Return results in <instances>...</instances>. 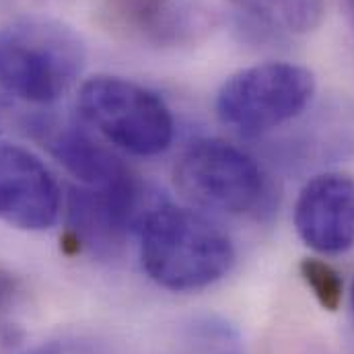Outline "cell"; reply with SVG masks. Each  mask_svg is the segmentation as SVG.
<instances>
[{
    "label": "cell",
    "instance_id": "cell-16",
    "mask_svg": "<svg viewBox=\"0 0 354 354\" xmlns=\"http://www.w3.org/2000/svg\"><path fill=\"white\" fill-rule=\"evenodd\" d=\"M348 6H351V12H353L354 17V0H348Z\"/></svg>",
    "mask_w": 354,
    "mask_h": 354
},
{
    "label": "cell",
    "instance_id": "cell-2",
    "mask_svg": "<svg viewBox=\"0 0 354 354\" xmlns=\"http://www.w3.org/2000/svg\"><path fill=\"white\" fill-rule=\"evenodd\" d=\"M85 62V41L62 21L31 15L0 31V83L19 99L56 101L77 83Z\"/></svg>",
    "mask_w": 354,
    "mask_h": 354
},
{
    "label": "cell",
    "instance_id": "cell-11",
    "mask_svg": "<svg viewBox=\"0 0 354 354\" xmlns=\"http://www.w3.org/2000/svg\"><path fill=\"white\" fill-rule=\"evenodd\" d=\"M239 10L272 31L305 35L319 27L324 17L322 0H233Z\"/></svg>",
    "mask_w": 354,
    "mask_h": 354
},
{
    "label": "cell",
    "instance_id": "cell-5",
    "mask_svg": "<svg viewBox=\"0 0 354 354\" xmlns=\"http://www.w3.org/2000/svg\"><path fill=\"white\" fill-rule=\"evenodd\" d=\"M174 176L177 189L187 200L227 214L258 212L270 196L256 159L221 138L189 145L179 157Z\"/></svg>",
    "mask_w": 354,
    "mask_h": 354
},
{
    "label": "cell",
    "instance_id": "cell-14",
    "mask_svg": "<svg viewBox=\"0 0 354 354\" xmlns=\"http://www.w3.org/2000/svg\"><path fill=\"white\" fill-rule=\"evenodd\" d=\"M21 305V284L15 274L0 268V344L17 346L23 340V330L19 324Z\"/></svg>",
    "mask_w": 354,
    "mask_h": 354
},
{
    "label": "cell",
    "instance_id": "cell-8",
    "mask_svg": "<svg viewBox=\"0 0 354 354\" xmlns=\"http://www.w3.org/2000/svg\"><path fill=\"white\" fill-rule=\"evenodd\" d=\"M111 12L132 35L153 46H181L212 27L206 8L192 0H111Z\"/></svg>",
    "mask_w": 354,
    "mask_h": 354
},
{
    "label": "cell",
    "instance_id": "cell-12",
    "mask_svg": "<svg viewBox=\"0 0 354 354\" xmlns=\"http://www.w3.org/2000/svg\"><path fill=\"white\" fill-rule=\"evenodd\" d=\"M301 276L307 282V286L313 290V297L317 303L328 309L336 311L342 303V278L340 274L322 260L307 258L301 262Z\"/></svg>",
    "mask_w": 354,
    "mask_h": 354
},
{
    "label": "cell",
    "instance_id": "cell-1",
    "mask_svg": "<svg viewBox=\"0 0 354 354\" xmlns=\"http://www.w3.org/2000/svg\"><path fill=\"white\" fill-rule=\"evenodd\" d=\"M138 233L145 272L174 292L206 288L225 278L235 262L233 241L218 225L169 202L157 206Z\"/></svg>",
    "mask_w": 354,
    "mask_h": 354
},
{
    "label": "cell",
    "instance_id": "cell-10",
    "mask_svg": "<svg viewBox=\"0 0 354 354\" xmlns=\"http://www.w3.org/2000/svg\"><path fill=\"white\" fill-rule=\"evenodd\" d=\"M276 155L288 167H311L354 155V107H332L286 136Z\"/></svg>",
    "mask_w": 354,
    "mask_h": 354
},
{
    "label": "cell",
    "instance_id": "cell-15",
    "mask_svg": "<svg viewBox=\"0 0 354 354\" xmlns=\"http://www.w3.org/2000/svg\"><path fill=\"white\" fill-rule=\"evenodd\" d=\"M27 354H99L93 346L83 342H50Z\"/></svg>",
    "mask_w": 354,
    "mask_h": 354
},
{
    "label": "cell",
    "instance_id": "cell-4",
    "mask_svg": "<svg viewBox=\"0 0 354 354\" xmlns=\"http://www.w3.org/2000/svg\"><path fill=\"white\" fill-rule=\"evenodd\" d=\"M315 95L311 71L288 62H266L229 77L216 95V113L225 126L260 136L297 115Z\"/></svg>",
    "mask_w": 354,
    "mask_h": 354
},
{
    "label": "cell",
    "instance_id": "cell-9",
    "mask_svg": "<svg viewBox=\"0 0 354 354\" xmlns=\"http://www.w3.org/2000/svg\"><path fill=\"white\" fill-rule=\"evenodd\" d=\"M31 128L48 153L87 187L105 189L134 176V171L124 165L120 157L95 142L77 126L41 120L31 124Z\"/></svg>",
    "mask_w": 354,
    "mask_h": 354
},
{
    "label": "cell",
    "instance_id": "cell-17",
    "mask_svg": "<svg viewBox=\"0 0 354 354\" xmlns=\"http://www.w3.org/2000/svg\"><path fill=\"white\" fill-rule=\"evenodd\" d=\"M351 299H353V309H354V282H353V292H351Z\"/></svg>",
    "mask_w": 354,
    "mask_h": 354
},
{
    "label": "cell",
    "instance_id": "cell-13",
    "mask_svg": "<svg viewBox=\"0 0 354 354\" xmlns=\"http://www.w3.org/2000/svg\"><path fill=\"white\" fill-rule=\"evenodd\" d=\"M192 340L206 354H243L237 332L218 317H200L189 328Z\"/></svg>",
    "mask_w": 354,
    "mask_h": 354
},
{
    "label": "cell",
    "instance_id": "cell-3",
    "mask_svg": "<svg viewBox=\"0 0 354 354\" xmlns=\"http://www.w3.org/2000/svg\"><path fill=\"white\" fill-rule=\"evenodd\" d=\"M79 111L113 147L136 155L155 157L174 140V118L165 101L142 85L97 75L79 88Z\"/></svg>",
    "mask_w": 354,
    "mask_h": 354
},
{
    "label": "cell",
    "instance_id": "cell-6",
    "mask_svg": "<svg viewBox=\"0 0 354 354\" xmlns=\"http://www.w3.org/2000/svg\"><path fill=\"white\" fill-rule=\"evenodd\" d=\"M62 210V192L31 151L0 142V221L21 231L54 227Z\"/></svg>",
    "mask_w": 354,
    "mask_h": 354
},
{
    "label": "cell",
    "instance_id": "cell-7",
    "mask_svg": "<svg viewBox=\"0 0 354 354\" xmlns=\"http://www.w3.org/2000/svg\"><path fill=\"white\" fill-rule=\"evenodd\" d=\"M299 237L319 254H342L354 245V177L324 174L307 181L295 206Z\"/></svg>",
    "mask_w": 354,
    "mask_h": 354
}]
</instances>
